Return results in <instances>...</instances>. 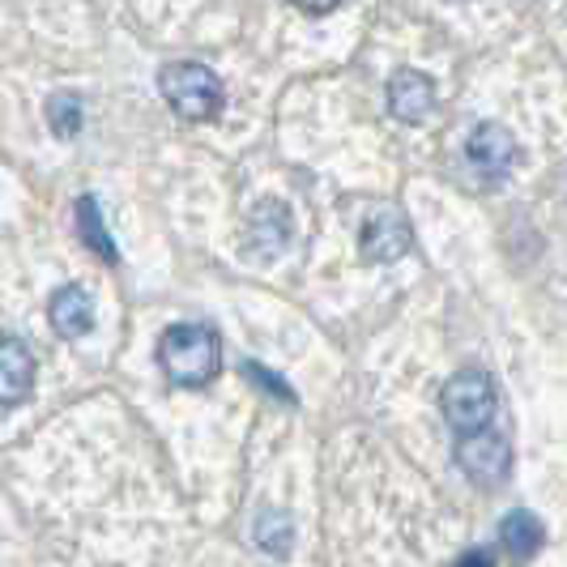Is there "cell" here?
<instances>
[{"instance_id": "6da1fadb", "label": "cell", "mask_w": 567, "mask_h": 567, "mask_svg": "<svg viewBox=\"0 0 567 567\" xmlns=\"http://www.w3.org/2000/svg\"><path fill=\"white\" fill-rule=\"evenodd\" d=\"M158 368L175 389H205L223 371V341L209 324L179 320L158 338Z\"/></svg>"}, {"instance_id": "7a4b0ae2", "label": "cell", "mask_w": 567, "mask_h": 567, "mask_svg": "<svg viewBox=\"0 0 567 567\" xmlns=\"http://www.w3.org/2000/svg\"><path fill=\"white\" fill-rule=\"evenodd\" d=\"M158 94L167 99V107L188 124H205L223 112V82L209 64L197 60H175L158 73Z\"/></svg>"}, {"instance_id": "3957f363", "label": "cell", "mask_w": 567, "mask_h": 567, "mask_svg": "<svg viewBox=\"0 0 567 567\" xmlns=\"http://www.w3.org/2000/svg\"><path fill=\"white\" fill-rule=\"evenodd\" d=\"M440 410H444V423L453 426L456 435H474L486 431L495 410H499V393H495V380L483 368H461L444 384L440 393Z\"/></svg>"}, {"instance_id": "277c9868", "label": "cell", "mask_w": 567, "mask_h": 567, "mask_svg": "<svg viewBox=\"0 0 567 567\" xmlns=\"http://www.w3.org/2000/svg\"><path fill=\"white\" fill-rule=\"evenodd\" d=\"M453 456L456 465H461V474L474 486H483V491L499 486L512 470V444L504 440V431H495V426L474 431V435H461Z\"/></svg>"}, {"instance_id": "5b68a950", "label": "cell", "mask_w": 567, "mask_h": 567, "mask_svg": "<svg viewBox=\"0 0 567 567\" xmlns=\"http://www.w3.org/2000/svg\"><path fill=\"white\" fill-rule=\"evenodd\" d=\"M516 158H520V145L512 137L504 124H495V120H483L470 137H465V163L478 171L483 179H508L512 167H516Z\"/></svg>"}, {"instance_id": "8992f818", "label": "cell", "mask_w": 567, "mask_h": 567, "mask_svg": "<svg viewBox=\"0 0 567 567\" xmlns=\"http://www.w3.org/2000/svg\"><path fill=\"white\" fill-rule=\"evenodd\" d=\"M414 248V227L398 205H375L363 223V256L371 265H393Z\"/></svg>"}, {"instance_id": "52a82bcc", "label": "cell", "mask_w": 567, "mask_h": 567, "mask_svg": "<svg viewBox=\"0 0 567 567\" xmlns=\"http://www.w3.org/2000/svg\"><path fill=\"white\" fill-rule=\"evenodd\" d=\"M389 112L401 124H423L435 112V82L419 69H398L389 78Z\"/></svg>"}, {"instance_id": "ba28073f", "label": "cell", "mask_w": 567, "mask_h": 567, "mask_svg": "<svg viewBox=\"0 0 567 567\" xmlns=\"http://www.w3.org/2000/svg\"><path fill=\"white\" fill-rule=\"evenodd\" d=\"M34 393V354L22 338H0V405H22Z\"/></svg>"}, {"instance_id": "9c48e42d", "label": "cell", "mask_w": 567, "mask_h": 567, "mask_svg": "<svg viewBox=\"0 0 567 567\" xmlns=\"http://www.w3.org/2000/svg\"><path fill=\"white\" fill-rule=\"evenodd\" d=\"M290 244V209L282 200H260L248 218V252L278 256Z\"/></svg>"}, {"instance_id": "30bf717a", "label": "cell", "mask_w": 567, "mask_h": 567, "mask_svg": "<svg viewBox=\"0 0 567 567\" xmlns=\"http://www.w3.org/2000/svg\"><path fill=\"white\" fill-rule=\"evenodd\" d=\"M48 320H52V329H56L60 338H85L94 329V299H90V290L78 282L60 286L56 295H52V303H48Z\"/></svg>"}, {"instance_id": "8fae6325", "label": "cell", "mask_w": 567, "mask_h": 567, "mask_svg": "<svg viewBox=\"0 0 567 567\" xmlns=\"http://www.w3.org/2000/svg\"><path fill=\"white\" fill-rule=\"evenodd\" d=\"M542 538H546V529H542V520L534 512L516 508L499 520V542H504V550H508L512 559H520V564H525L529 555H538Z\"/></svg>"}, {"instance_id": "7c38bea8", "label": "cell", "mask_w": 567, "mask_h": 567, "mask_svg": "<svg viewBox=\"0 0 567 567\" xmlns=\"http://www.w3.org/2000/svg\"><path fill=\"white\" fill-rule=\"evenodd\" d=\"M252 538L265 555L282 559L286 550H290V542H295V520H290V512L286 508H260L256 512Z\"/></svg>"}, {"instance_id": "4fadbf2b", "label": "cell", "mask_w": 567, "mask_h": 567, "mask_svg": "<svg viewBox=\"0 0 567 567\" xmlns=\"http://www.w3.org/2000/svg\"><path fill=\"white\" fill-rule=\"evenodd\" d=\"M78 230H82V244L99 256V260H107V265L120 260L112 235H107V227H103V209H99V200L94 197H78Z\"/></svg>"}, {"instance_id": "5bb4252c", "label": "cell", "mask_w": 567, "mask_h": 567, "mask_svg": "<svg viewBox=\"0 0 567 567\" xmlns=\"http://www.w3.org/2000/svg\"><path fill=\"white\" fill-rule=\"evenodd\" d=\"M48 124H52V133L56 137H78L82 133V99L73 94V90H60L48 99Z\"/></svg>"}, {"instance_id": "9a60e30c", "label": "cell", "mask_w": 567, "mask_h": 567, "mask_svg": "<svg viewBox=\"0 0 567 567\" xmlns=\"http://www.w3.org/2000/svg\"><path fill=\"white\" fill-rule=\"evenodd\" d=\"M244 371L252 375V380H256V384H260V389H274V393H278V398H282V401H290V389H286V384H282V380H278V375H269V371H265V368H256V363H248V368H244Z\"/></svg>"}, {"instance_id": "2e32d148", "label": "cell", "mask_w": 567, "mask_h": 567, "mask_svg": "<svg viewBox=\"0 0 567 567\" xmlns=\"http://www.w3.org/2000/svg\"><path fill=\"white\" fill-rule=\"evenodd\" d=\"M491 564H495V555H491V550H474V555H465L456 567H491Z\"/></svg>"}]
</instances>
